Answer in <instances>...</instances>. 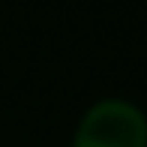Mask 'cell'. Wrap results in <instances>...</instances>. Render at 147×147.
I'll return each instance as SVG.
<instances>
[{"label":"cell","instance_id":"1","mask_svg":"<svg viewBox=\"0 0 147 147\" xmlns=\"http://www.w3.org/2000/svg\"><path fill=\"white\" fill-rule=\"evenodd\" d=\"M72 147H147V117L129 99H99L84 111Z\"/></svg>","mask_w":147,"mask_h":147}]
</instances>
